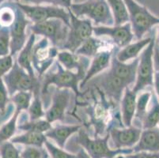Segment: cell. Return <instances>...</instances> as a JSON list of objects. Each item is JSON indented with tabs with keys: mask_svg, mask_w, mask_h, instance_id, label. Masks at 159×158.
<instances>
[{
	"mask_svg": "<svg viewBox=\"0 0 159 158\" xmlns=\"http://www.w3.org/2000/svg\"><path fill=\"white\" fill-rule=\"evenodd\" d=\"M77 17H86L96 26H112L114 19L106 0H86L73 3L69 9Z\"/></svg>",
	"mask_w": 159,
	"mask_h": 158,
	"instance_id": "obj_1",
	"label": "cell"
},
{
	"mask_svg": "<svg viewBox=\"0 0 159 158\" xmlns=\"http://www.w3.org/2000/svg\"><path fill=\"white\" fill-rule=\"evenodd\" d=\"M129 14V22L134 37L137 40L143 39L154 26L159 25V17L149 11L144 6L135 0H124Z\"/></svg>",
	"mask_w": 159,
	"mask_h": 158,
	"instance_id": "obj_2",
	"label": "cell"
},
{
	"mask_svg": "<svg viewBox=\"0 0 159 158\" xmlns=\"http://www.w3.org/2000/svg\"><path fill=\"white\" fill-rule=\"evenodd\" d=\"M109 133L104 138L96 137L90 138L85 130L80 129L76 138L78 144L85 148L91 158H115L120 154L132 153V149H115L111 150L108 147Z\"/></svg>",
	"mask_w": 159,
	"mask_h": 158,
	"instance_id": "obj_3",
	"label": "cell"
},
{
	"mask_svg": "<svg viewBox=\"0 0 159 158\" xmlns=\"http://www.w3.org/2000/svg\"><path fill=\"white\" fill-rule=\"evenodd\" d=\"M44 76L41 94L47 93L48 87L51 85H54L57 87V89H72L76 97L82 95L79 90V82L84 79L86 76L85 74L79 72L75 73L71 70L64 69L57 61L56 71L44 74Z\"/></svg>",
	"mask_w": 159,
	"mask_h": 158,
	"instance_id": "obj_4",
	"label": "cell"
},
{
	"mask_svg": "<svg viewBox=\"0 0 159 158\" xmlns=\"http://www.w3.org/2000/svg\"><path fill=\"white\" fill-rule=\"evenodd\" d=\"M16 3L33 24L56 18L62 20L66 25L70 26V16L67 9L53 5H30L19 2H16Z\"/></svg>",
	"mask_w": 159,
	"mask_h": 158,
	"instance_id": "obj_5",
	"label": "cell"
},
{
	"mask_svg": "<svg viewBox=\"0 0 159 158\" xmlns=\"http://www.w3.org/2000/svg\"><path fill=\"white\" fill-rule=\"evenodd\" d=\"M154 48L155 39L154 37L141 52L140 57L139 58L136 81L132 89L136 93L143 90L147 87L154 86Z\"/></svg>",
	"mask_w": 159,
	"mask_h": 158,
	"instance_id": "obj_6",
	"label": "cell"
},
{
	"mask_svg": "<svg viewBox=\"0 0 159 158\" xmlns=\"http://www.w3.org/2000/svg\"><path fill=\"white\" fill-rule=\"evenodd\" d=\"M70 12V21L67 38L63 48L73 53L89 37H93V22L88 18L77 17L68 9Z\"/></svg>",
	"mask_w": 159,
	"mask_h": 158,
	"instance_id": "obj_7",
	"label": "cell"
},
{
	"mask_svg": "<svg viewBox=\"0 0 159 158\" xmlns=\"http://www.w3.org/2000/svg\"><path fill=\"white\" fill-rule=\"evenodd\" d=\"M10 97L20 91L32 92L40 88L38 80L34 76L30 75L15 61L14 66L8 73L2 78Z\"/></svg>",
	"mask_w": 159,
	"mask_h": 158,
	"instance_id": "obj_8",
	"label": "cell"
},
{
	"mask_svg": "<svg viewBox=\"0 0 159 158\" xmlns=\"http://www.w3.org/2000/svg\"><path fill=\"white\" fill-rule=\"evenodd\" d=\"M32 33L47 38L52 45L56 47H63L69 33V26L62 20H48L31 25Z\"/></svg>",
	"mask_w": 159,
	"mask_h": 158,
	"instance_id": "obj_9",
	"label": "cell"
},
{
	"mask_svg": "<svg viewBox=\"0 0 159 158\" xmlns=\"http://www.w3.org/2000/svg\"><path fill=\"white\" fill-rule=\"evenodd\" d=\"M49 43V40L44 37L40 42L34 44L33 47L32 63L40 78L42 77L48 69L52 65L59 52L57 47L52 45L50 46Z\"/></svg>",
	"mask_w": 159,
	"mask_h": 158,
	"instance_id": "obj_10",
	"label": "cell"
},
{
	"mask_svg": "<svg viewBox=\"0 0 159 158\" xmlns=\"http://www.w3.org/2000/svg\"><path fill=\"white\" fill-rule=\"evenodd\" d=\"M93 34L96 37H108L118 47H124L131 43L134 38L130 22L122 25L94 26Z\"/></svg>",
	"mask_w": 159,
	"mask_h": 158,
	"instance_id": "obj_11",
	"label": "cell"
},
{
	"mask_svg": "<svg viewBox=\"0 0 159 158\" xmlns=\"http://www.w3.org/2000/svg\"><path fill=\"white\" fill-rule=\"evenodd\" d=\"M16 18L10 27L11 33V55L14 56L24 47L26 43V27L30 24L25 13L15 2Z\"/></svg>",
	"mask_w": 159,
	"mask_h": 158,
	"instance_id": "obj_12",
	"label": "cell"
},
{
	"mask_svg": "<svg viewBox=\"0 0 159 158\" xmlns=\"http://www.w3.org/2000/svg\"><path fill=\"white\" fill-rule=\"evenodd\" d=\"M95 81L104 93L106 94L108 97L116 102L120 101L124 90L129 86L125 81L116 76L110 70L98 76L95 78Z\"/></svg>",
	"mask_w": 159,
	"mask_h": 158,
	"instance_id": "obj_13",
	"label": "cell"
},
{
	"mask_svg": "<svg viewBox=\"0 0 159 158\" xmlns=\"http://www.w3.org/2000/svg\"><path fill=\"white\" fill-rule=\"evenodd\" d=\"M70 93L69 89H57L53 94L52 103L45 112V120L49 123L63 121L65 111L70 103Z\"/></svg>",
	"mask_w": 159,
	"mask_h": 158,
	"instance_id": "obj_14",
	"label": "cell"
},
{
	"mask_svg": "<svg viewBox=\"0 0 159 158\" xmlns=\"http://www.w3.org/2000/svg\"><path fill=\"white\" fill-rule=\"evenodd\" d=\"M113 147L116 149H125L135 146L140 138L142 130L136 127H128L123 129L112 127L109 130Z\"/></svg>",
	"mask_w": 159,
	"mask_h": 158,
	"instance_id": "obj_15",
	"label": "cell"
},
{
	"mask_svg": "<svg viewBox=\"0 0 159 158\" xmlns=\"http://www.w3.org/2000/svg\"><path fill=\"white\" fill-rule=\"evenodd\" d=\"M138 64V58L128 63H122L117 59L116 56H112L109 70L116 76L125 81L130 85L136 81Z\"/></svg>",
	"mask_w": 159,
	"mask_h": 158,
	"instance_id": "obj_16",
	"label": "cell"
},
{
	"mask_svg": "<svg viewBox=\"0 0 159 158\" xmlns=\"http://www.w3.org/2000/svg\"><path fill=\"white\" fill-rule=\"evenodd\" d=\"M112 58V52L109 48L104 49L99 52L94 57L89 65V69L86 71L84 79L80 84V88L84 87L85 85L91 80V78L104 71L107 67L110 66Z\"/></svg>",
	"mask_w": 159,
	"mask_h": 158,
	"instance_id": "obj_17",
	"label": "cell"
},
{
	"mask_svg": "<svg viewBox=\"0 0 159 158\" xmlns=\"http://www.w3.org/2000/svg\"><path fill=\"white\" fill-rule=\"evenodd\" d=\"M98 92L101 95L102 101L95 104L91 112V122L95 127V135L103 133L110 113V104L105 100V93L100 89H98Z\"/></svg>",
	"mask_w": 159,
	"mask_h": 158,
	"instance_id": "obj_18",
	"label": "cell"
},
{
	"mask_svg": "<svg viewBox=\"0 0 159 158\" xmlns=\"http://www.w3.org/2000/svg\"><path fill=\"white\" fill-rule=\"evenodd\" d=\"M132 151L133 153H159V127L143 130L139 142L133 146Z\"/></svg>",
	"mask_w": 159,
	"mask_h": 158,
	"instance_id": "obj_19",
	"label": "cell"
},
{
	"mask_svg": "<svg viewBox=\"0 0 159 158\" xmlns=\"http://www.w3.org/2000/svg\"><path fill=\"white\" fill-rule=\"evenodd\" d=\"M137 93L129 87L124 90V95L121 100V114L122 122L125 127L132 126L133 119L135 117L136 111Z\"/></svg>",
	"mask_w": 159,
	"mask_h": 158,
	"instance_id": "obj_20",
	"label": "cell"
},
{
	"mask_svg": "<svg viewBox=\"0 0 159 158\" xmlns=\"http://www.w3.org/2000/svg\"><path fill=\"white\" fill-rule=\"evenodd\" d=\"M86 58L83 56V59H82L77 54L66 50L58 52L57 55L58 62L62 65L64 69L68 70L75 69L77 72L83 73L85 74L87 71L86 69L89 64Z\"/></svg>",
	"mask_w": 159,
	"mask_h": 158,
	"instance_id": "obj_21",
	"label": "cell"
},
{
	"mask_svg": "<svg viewBox=\"0 0 159 158\" xmlns=\"http://www.w3.org/2000/svg\"><path fill=\"white\" fill-rule=\"evenodd\" d=\"M82 125H59L45 133L46 137L52 139L60 148H64L66 140L75 133L79 132Z\"/></svg>",
	"mask_w": 159,
	"mask_h": 158,
	"instance_id": "obj_22",
	"label": "cell"
},
{
	"mask_svg": "<svg viewBox=\"0 0 159 158\" xmlns=\"http://www.w3.org/2000/svg\"><path fill=\"white\" fill-rule=\"evenodd\" d=\"M152 39L153 38L151 37H147V38L137 40L135 43H129L124 47H123L117 53L116 56L117 59L122 63H128L129 61L137 59L139 55L150 43Z\"/></svg>",
	"mask_w": 159,
	"mask_h": 158,
	"instance_id": "obj_23",
	"label": "cell"
},
{
	"mask_svg": "<svg viewBox=\"0 0 159 158\" xmlns=\"http://www.w3.org/2000/svg\"><path fill=\"white\" fill-rule=\"evenodd\" d=\"M35 41L36 35L34 33H32L25 44L24 47L19 52L18 59H17L18 64L25 70H26L30 75L34 77H36V75L34 73V70H33L32 59H33V50L34 44H35Z\"/></svg>",
	"mask_w": 159,
	"mask_h": 158,
	"instance_id": "obj_24",
	"label": "cell"
},
{
	"mask_svg": "<svg viewBox=\"0 0 159 158\" xmlns=\"http://www.w3.org/2000/svg\"><path fill=\"white\" fill-rule=\"evenodd\" d=\"M46 140H47V137L44 133L25 131V134L13 137L11 139V142L14 144H21L42 148Z\"/></svg>",
	"mask_w": 159,
	"mask_h": 158,
	"instance_id": "obj_25",
	"label": "cell"
},
{
	"mask_svg": "<svg viewBox=\"0 0 159 158\" xmlns=\"http://www.w3.org/2000/svg\"><path fill=\"white\" fill-rule=\"evenodd\" d=\"M114 19V25H122L129 22L128 8L124 0H106Z\"/></svg>",
	"mask_w": 159,
	"mask_h": 158,
	"instance_id": "obj_26",
	"label": "cell"
},
{
	"mask_svg": "<svg viewBox=\"0 0 159 158\" xmlns=\"http://www.w3.org/2000/svg\"><path fill=\"white\" fill-rule=\"evenodd\" d=\"M105 47L106 45L105 41L96 37H91L78 48L75 54L86 58H93L98 52L102 50V47Z\"/></svg>",
	"mask_w": 159,
	"mask_h": 158,
	"instance_id": "obj_27",
	"label": "cell"
},
{
	"mask_svg": "<svg viewBox=\"0 0 159 158\" xmlns=\"http://www.w3.org/2000/svg\"><path fill=\"white\" fill-rule=\"evenodd\" d=\"M152 97L151 107L150 109L147 110L143 120L142 122L143 130L157 127L159 124V101L155 93H152Z\"/></svg>",
	"mask_w": 159,
	"mask_h": 158,
	"instance_id": "obj_28",
	"label": "cell"
},
{
	"mask_svg": "<svg viewBox=\"0 0 159 158\" xmlns=\"http://www.w3.org/2000/svg\"><path fill=\"white\" fill-rule=\"evenodd\" d=\"M21 113L14 111L11 118L0 127V145L9 141L14 137L17 129V121Z\"/></svg>",
	"mask_w": 159,
	"mask_h": 158,
	"instance_id": "obj_29",
	"label": "cell"
},
{
	"mask_svg": "<svg viewBox=\"0 0 159 158\" xmlns=\"http://www.w3.org/2000/svg\"><path fill=\"white\" fill-rule=\"evenodd\" d=\"M40 88H37L33 91V101H32L30 106L29 108L28 111L30 115V120H40L45 115L41 99H40V93L39 91Z\"/></svg>",
	"mask_w": 159,
	"mask_h": 158,
	"instance_id": "obj_30",
	"label": "cell"
},
{
	"mask_svg": "<svg viewBox=\"0 0 159 158\" xmlns=\"http://www.w3.org/2000/svg\"><path fill=\"white\" fill-rule=\"evenodd\" d=\"M33 97V93L28 91H20L14 93L11 97V100L15 106V111L21 113L22 111L28 110Z\"/></svg>",
	"mask_w": 159,
	"mask_h": 158,
	"instance_id": "obj_31",
	"label": "cell"
},
{
	"mask_svg": "<svg viewBox=\"0 0 159 158\" xmlns=\"http://www.w3.org/2000/svg\"><path fill=\"white\" fill-rule=\"evenodd\" d=\"M18 128L25 131H35L44 134L52 128V124L48 120L40 119L33 121L30 120L24 122L18 126Z\"/></svg>",
	"mask_w": 159,
	"mask_h": 158,
	"instance_id": "obj_32",
	"label": "cell"
},
{
	"mask_svg": "<svg viewBox=\"0 0 159 158\" xmlns=\"http://www.w3.org/2000/svg\"><path fill=\"white\" fill-rule=\"evenodd\" d=\"M16 18L15 3L0 7V27L10 28Z\"/></svg>",
	"mask_w": 159,
	"mask_h": 158,
	"instance_id": "obj_33",
	"label": "cell"
},
{
	"mask_svg": "<svg viewBox=\"0 0 159 158\" xmlns=\"http://www.w3.org/2000/svg\"><path fill=\"white\" fill-rule=\"evenodd\" d=\"M152 93L145 91L143 92L139 95L136 101V111H135V117L139 119L140 122H143L146 113L147 111V108H148L149 103H150V99H151Z\"/></svg>",
	"mask_w": 159,
	"mask_h": 158,
	"instance_id": "obj_34",
	"label": "cell"
},
{
	"mask_svg": "<svg viewBox=\"0 0 159 158\" xmlns=\"http://www.w3.org/2000/svg\"><path fill=\"white\" fill-rule=\"evenodd\" d=\"M11 55L10 28L0 27V57Z\"/></svg>",
	"mask_w": 159,
	"mask_h": 158,
	"instance_id": "obj_35",
	"label": "cell"
},
{
	"mask_svg": "<svg viewBox=\"0 0 159 158\" xmlns=\"http://www.w3.org/2000/svg\"><path fill=\"white\" fill-rule=\"evenodd\" d=\"M0 158H21V153L14 143L7 141L0 145Z\"/></svg>",
	"mask_w": 159,
	"mask_h": 158,
	"instance_id": "obj_36",
	"label": "cell"
},
{
	"mask_svg": "<svg viewBox=\"0 0 159 158\" xmlns=\"http://www.w3.org/2000/svg\"><path fill=\"white\" fill-rule=\"evenodd\" d=\"M44 145L46 146V149H47L48 152L49 153L50 156H52V158H75L76 156L71 153H69L67 152L64 151L63 150H62V148H58L56 146L51 143L50 142H48V140H46V142H44Z\"/></svg>",
	"mask_w": 159,
	"mask_h": 158,
	"instance_id": "obj_37",
	"label": "cell"
},
{
	"mask_svg": "<svg viewBox=\"0 0 159 158\" xmlns=\"http://www.w3.org/2000/svg\"><path fill=\"white\" fill-rule=\"evenodd\" d=\"M45 150L42 148L37 146H27L25 150L21 152V158H42L44 156Z\"/></svg>",
	"mask_w": 159,
	"mask_h": 158,
	"instance_id": "obj_38",
	"label": "cell"
},
{
	"mask_svg": "<svg viewBox=\"0 0 159 158\" xmlns=\"http://www.w3.org/2000/svg\"><path fill=\"white\" fill-rule=\"evenodd\" d=\"M10 96L2 78H0V114L6 112L7 104L9 102Z\"/></svg>",
	"mask_w": 159,
	"mask_h": 158,
	"instance_id": "obj_39",
	"label": "cell"
},
{
	"mask_svg": "<svg viewBox=\"0 0 159 158\" xmlns=\"http://www.w3.org/2000/svg\"><path fill=\"white\" fill-rule=\"evenodd\" d=\"M14 59L11 55L0 57V78H2L14 66Z\"/></svg>",
	"mask_w": 159,
	"mask_h": 158,
	"instance_id": "obj_40",
	"label": "cell"
},
{
	"mask_svg": "<svg viewBox=\"0 0 159 158\" xmlns=\"http://www.w3.org/2000/svg\"><path fill=\"white\" fill-rule=\"evenodd\" d=\"M115 158H159V153L138 152L134 153V154H120Z\"/></svg>",
	"mask_w": 159,
	"mask_h": 158,
	"instance_id": "obj_41",
	"label": "cell"
},
{
	"mask_svg": "<svg viewBox=\"0 0 159 158\" xmlns=\"http://www.w3.org/2000/svg\"><path fill=\"white\" fill-rule=\"evenodd\" d=\"M72 4H73V0H53L52 5L68 10L70 8Z\"/></svg>",
	"mask_w": 159,
	"mask_h": 158,
	"instance_id": "obj_42",
	"label": "cell"
},
{
	"mask_svg": "<svg viewBox=\"0 0 159 158\" xmlns=\"http://www.w3.org/2000/svg\"><path fill=\"white\" fill-rule=\"evenodd\" d=\"M154 86L155 89V94L159 101V71L156 70L154 75Z\"/></svg>",
	"mask_w": 159,
	"mask_h": 158,
	"instance_id": "obj_43",
	"label": "cell"
},
{
	"mask_svg": "<svg viewBox=\"0 0 159 158\" xmlns=\"http://www.w3.org/2000/svg\"><path fill=\"white\" fill-rule=\"evenodd\" d=\"M154 65L157 71H159V49L157 46L155 45L154 56Z\"/></svg>",
	"mask_w": 159,
	"mask_h": 158,
	"instance_id": "obj_44",
	"label": "cell"
},
{
	"mask_svg": "<svg viewBox=\"0 0 159 158\" xmlns=\"http://www.w3.org/2000/svg\"><path fill=\"white\" fill-rule=\"evenodd\" d=\"M27 2L33 5H43V4H52L53 0H27Z\"/></svg>",
	"mask_w": 159,
	"mask_h": 158,
	"instance_id": "obj_45",
	"label": "cell"
},
{
	"mask_svg": "<svg viewBox=\"0 0 159 158\" xmlns=\"http://www.w3.org/2000/svg\"><path fill=\"white\" fill-rule=\"evenodd\" d=\"M75 158H90V156L86 153V150H84L83 149H81Z\"/></svg>",
	"mask_w": 159,
	"mask_h": 158,
	"instance_id": "obj_46",
	"label": "cell"
},
{
	"mask_svg": "<svg viewBox=\"0 0 159 158\" xmlns=\"http://www.w3.org/2000/svg\"><path fill=\"white\" fill-rule=\"evenodd\" d=\"M5 1H15V2H19L20 0H0V7H1V4L4 3ZM25 2H27V0H25Z\"/></svg>",
	"mask_w": 159,
	"mask_h": 158,
	"instance_id": "obj_47",
	"label": "cell"
},
{
	"mask_svg": "<svg viewBox=\"0 0 159 158\" xmlns=\"http://www.w3.org/2000/svg\"><path fill=\"white\" fill-rule=\"evenodd\" d=\"M85 0H73V3H79V2H84Z\"/></svg>",
	"mask_w": 159,
	"mask_h": 158,
	"instance_id": "obj_48",
	"label": "cell"
},
{
	"mask_svg": "<svg viewBox=\"0 0 159 158\" xmlns=\"http://www.w3.org/2000/svg\"><path fill=\"white\" fill-rule=\"evenodd\" d=\"M42 158H48V155L47 152H46V151H45V153H44V156H43Z\"/></svg>",
	"mask_w": 159,
	"mask_h": 158,
	"instance_id": "obj_49",
	"label": "cell"
},
{
	"mask_svg": "<svg viewBox=\"0 0 159 158\" xmlns=\"http://www.w3.org/2000/svg\"><path fill=\"white\" fill-rule=\"evenodd\" d=\"M158 42H159V29H158Z\"/></svg>",
	"mask_w": 159,
	"mask_h": 158,
	"instance_id": "obj_50",
	"label": "cell"
},
{
	"mask_svg": "<svg viewBox=\"0 0 159 158\" xmlns=\"http://www.w3.org/2000/svg\"><path fill=\"white\" fill-rule=\"evenodd\" d=\"M157 47H158V49H159V45H158V46H157Z\"/></svg>",
	"mask_w": 159,
	"mask_h": 158,
	"instance_id": "obj_51",
	"label": "cell"
},
{
	"mask_svg": "<svg viewBox=\"0 0 159 158\" xmlns=\"http://www.w3.org/2000/svg\"><path fill=\"white\" fill-rule=\"evenodd\" d=\"M158 125H159V124H158Z\"/></svg>",
	"mask_w": 159,
	"mask_h": 158,
	"instance_id": "obj_52",
	"label": "cell"
}]
</instances>
